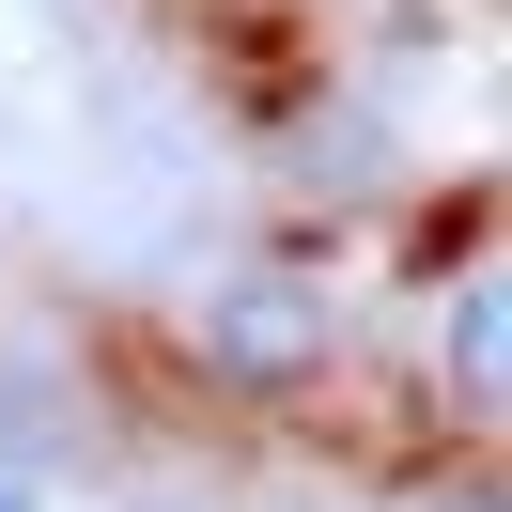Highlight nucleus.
<instances>
[{
	"instance_id": "f257e3e1",
	"label": "nucleus",
	"mask_w": 512,
	"mask_h": 512,
	"mask_svg": "<svg viewBox=\"0 0 512 512\" xmlns=\"http://www.w3.org/2000/svg\"><path fill=\"white\" fill-rule=\"evenodd\" d=\"M326 357H342L326 280H295V264H233V280H202V373H218L233 404H295V388H326Z\"/></svg>"
},
{
	"instance_id": "f03ea898",
	"label": "nucleus",
	"mask_w": 512,
	"mask_h": 512,
	"mask_svg": "<svg viewBox=\"0 0 512 512\" xmlns=\"http://www.w3.org/2000/svg\"><path fill=\"white\" fill-rule=\"evenodd\" d=\"M497 388H512V295L450 280V419H497Z\"/></svg>"
},
{
	"instance_id": "20e7f679",
	"label": "nucleus",
	"mask_w": 512,
	"mask_h": 512,
	"mask_svg": "<svg viewBox=\"0 0 512 512\" xmlns=\"http://www.w3.org/2000/svg\"><path fill=\"white\" fill-rule=\"evenodd\" d=\"M466 512H481V497H466Z\"/></svg>"
},
{
	"instance_id": "7ed1b4c3",
	"label": "nucleus",
	"mask_w": 512,
	"mask_h": 512,
	"mask_svg": "<svg viewBox=\"0 0 512 512\" xmlns=\"http://www.w3.org/2000/svg\"><path fill=\"white\" fill-rule=\"evenodd\" d=\"M0 512H32V497H16V481H0Z\"/></svg>"
}]
</instances>
